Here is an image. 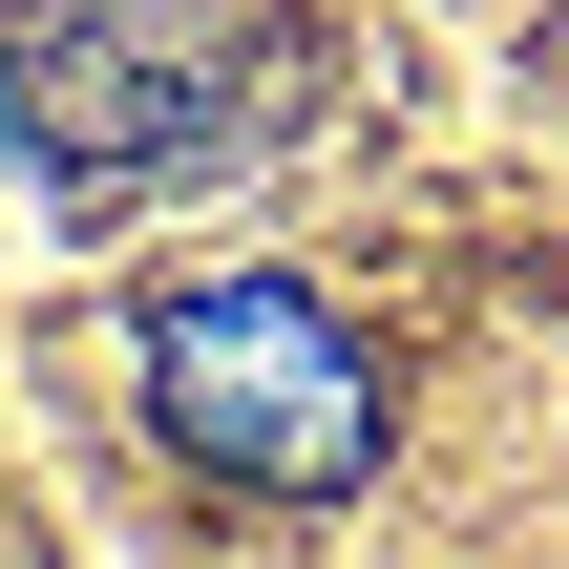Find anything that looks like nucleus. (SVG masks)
Listing matches in <instances>:
<instances>
[{
  "label": "nucleus",
  "instance_id": "nucleus-1",
  "mask_svg": "<svg viewBox=\"0 0 569 569\" xmlns=\"http://www.w3.org/2000/svg\"><path fill=\"white\" fill-rule=\"evenodd\" d=\"M148 422H169L211 486L317 507V486H359V465H380V359H359L296 274H211V296H169V317H148Z\"/></svg>",
  "mask_w": 569,
  "mask_h": 569
},
{
  "label": "nucleus",
  "instance_id": "nucleus-2",
  "mask_svg": "<svg viewBox=\"0 0 569 569\" xmlns=\"http://www.w3.org/2000/svg\"><path fill=\"white\" fill-rule=\"evenodd\" d=\"M0 106H21V148H42V169L127 190V169H169L232 84H211V42H169V21H42V42L0 63Z\"/></svg>",
  "mask_w": 569,
  "mask_h": 569
}]
</instances>
